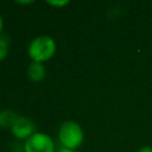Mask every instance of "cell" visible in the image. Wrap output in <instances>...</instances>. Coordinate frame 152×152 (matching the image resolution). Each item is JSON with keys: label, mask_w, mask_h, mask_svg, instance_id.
I'll return each instance as SVG.
<instances>
[{"label": "cell", "mask_w": 152, "mask_h": 152, "mask_svg": "<svg viewBox=\"0 0 152 152\" xmlns=\"http://www.w3.org/2000/svg\"><path fill=\"white\" fill-rule=\"evenodd\" d=\"M56 50L55 40L49 36H38L33 38L28 45V55L34 62L49 59Z\"/></svg>", "instance_id": "6da1fadb"}, {"label": "cell", "mask_w": 152, "mask_h": 152, "mask_svg": "<svg viewBox=\"0 0 152 152\" xmlns=\"http://www.w3.org/2000/svg\"><path fill=\"white\" fill-rule=\"evenodd\" d=\"M59 141L68 148H75L81 145L83 140V131L76 121H64L58 131Z\"/></svg>", "instance_id": "7a4b0ae2"}, {"label": "cell", "mask_w": 152, "mask_h": 152, "mask_svg": "<svg viewBox=\"0 0 152 152\" xmlns=\"http://www.w3.org/2000/svg\"><path fill=\"white\" fill-rule=\"evenodd\" d=\"M24 148L25 152H53L55 145L48 134L43 132H34L25 140Z\"/></svg>", "instance_id": "3957f363"}, {"label": "cell", "mask_w": 152, "mask_h": 152, "mask_svg": "<svg viewBox=\"0 0 152 152\" xmlns=\"http://www.w3.org/2000/svg\"><path fill=\"white\" fill-rule=\"evenodd\" d=\"M11 129H12V133L17 138L27 139L30 135L34 133V124L32 120H30L26 116H19L13 124V126L11 127Z\"/></svg>", "instance_id": "277c9868"}, {"label": "cell", "mask_w": 152, "mask_h": 152, "mask_svg": "<svg viewBox=\"0 0 152 152\" xmlns=\"http://www.w3.org/2000/svg\"><path fill=\"white\" fill-rule=\"evenodd\" d=\"M27 75L32 81H40L45 76V66L43 65L42 62H34L33 61L28 65Z\"/></svg>", "instance_id": "5b68a950"}, {"label": "cell", "mask_w": 152, "mask_h": 152, "mask_svg": "<svg viewBox=\"0 0 152 152\" xmlns=\"http://www.w3.org/2000/svg\"><path fill=\"white\" fill-rule=\"evenodd\" d=\"M18 118L19 116L13 110H10V109L1 110L0 112V126H2V127H12Z\"/></svg>", "instance_id": "8992f818"}, {"label": "cell", "mask_w": 152, "mask_h": 152, "mask_svg": "<svg viewBox=\"0 0 152 152\" xmlns=\"http://www.w3.org/2000/svg\"><path fill=\"white\" fill-rule=\"evenodd\" d=\"M8 52V38L7 36H0V61L7 56Z\"/></svg>", "instance_id": "52a82bcc"}, {"label": "cell", "mask_w": 152, "mask_h": 152, "mask_svg": "<svg viewBox=\"0 0 152 152\" xmlns=\"http://www.w3.org/2000/svg\"><path fill=\"white\" fill-rule=\"evenodd\" d=\"M49 4H51V5H55V6H62V5H65V4H68V1L66 0H64V1H48Z\"/></svg>", "instance_id": "ba28073f"}, {"label": "cell", "mask_w": 152, "mask_h": 152, "mask_svg": "<svg viewBox=\"0 0 152 152\" xmlns=\"http://www.w3.org/2000/svg\"><path fill=\"white\" fill-rule=\"evenodd\" d=\"M137 152H152V147H148V146H144V147H140Z\"/></svg>", "instance_id": "9c48e42d"}, {"label": "cell", "mask_w": 152, "mask_h": 152, "mask_svg": "<svg viewBox=\"0 0 152 152\" xmlns=\"http://www.w3.org/2000/svg\"><path fill=\"white\" fill-rule=\"evenodd\" d=\"M58 152H74L71 148H68V147H62L58 150Z\"/></svg>", "instance_id": "30bf717a"}, {"label": "cell", "mask_w": 152, "mask_h": 152, "mask_svg": "<svg viewBox=\"0 0 152 152\" xmlns=\"http://www.w3.org/2000/svg\"><path fill=\"white\" fill-rule=\"evenodd\" d=\"M1 28H2V18L0 15V32H1Z\"/></svg>", "instance_id": "8fae6325"}]
</instances>
